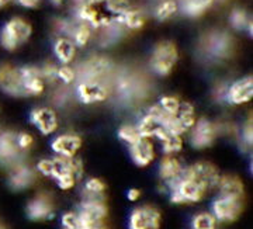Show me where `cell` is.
<instances>
[{"mask_svg": "<svg viewBox=\"0 0 253 229\" xmlns=\"http://www.w3.org/2000/svg\"><path fill=\"white\" fill-rule=\"evenodd\" d=\"M215 217L211 212H199L191 220V229H217Z\"/></svg>", "mask_w": 253, "mask_h": 229, "instance_id": "cell-33", "label": "cell"}, {"mask_svg": "<svg viewBox=\"0 0 253 229\" xmlns=\"http://www.w3.org/2000/svg\"><path fill=\"white\" fill-rule=\"evenodd\" d=\"M71 39L75 42V45L83 48L90 42L91 36H93V28L90 26H87L86 23H79L78 26L71 28Z\"/></svg>", "mask_w": 253, "mask_h": 229, "instance_id": "cell-29", "label": "cell"}, {"mask_svg": "<svg viewBox=\"0 0 253 229\" xmlns=\"http://www.w3.org/2000/svg\"><path fill=\"white\" fill-rule=\"evenodd\" d=\"M179 61L177 45L170 39H162L156 42L149 58V66L158 76H169Z\"/></svg>", "mask_w": 253, "mask_h": 229, "instance_id": "cell-4", "label": "cell"}, {"mask_svg": "<svg viewBox=\"0 0 253 229\" xmlns=\"http://www.w3.org/2000/svg\"><path fill=\"white\" fill-rule=\"evenodd\" d=\"M190 142L196 149L210 148L217 139V125L207 118H200L196 121L193 128L190 129Z\"/></svg>", "mask_w": 253, "mask_h": 229, "instance_id": "cell-8", "label": "cell"}, {"mask_svg": "<svg viewBox=\"0 0 253 229\" xmlns=\"http://www.w3.org/2000/svg\"><path fill=\"white\" fill-rule=\"evenodd\" d=\"M36 182V170H33L30 166L20 162L17 165L10 167L9 186L14 191L26 190Z\"/></svg>", "mask_w": 253, "mask_h": 229, "instance_id": "cell-16", "label": "cell"}, {"mask_svg": "<svg viewBox=\"0 0 253 229\" xmlns=\"http://www.w3.org/2000/svg\"><path fill=\"white\" fill-rule=\"evenodd\" d=\"M253 97V77L245 76L242 79H238L226 89L225 99L232 106H242L245 103H249Z\"/></svg>", "mask_w": 253, "mask_h": 229, "instance_id": "cell-13", "label": "cell"}, {"mask_svg": "<svg viewBox=\"0 0 253 229\" xmlns=\"http://www.w3.org/2000/svg\"><path fill=\"white\" fill-rule=\"evenodd\" d=\"M82 148V138L78 134H61L51 142V149L56 156L73 157Z\"/></svg>", "mask_w": 253, "mask_h": 229, "instance_id": "cell-18", "label": "cell"}, {"mask_svg": "<svg viewBox=\"0 0 253 229\" xmlns=\"http://www.w3.org/2000/svg\"><path fill=\"white\" fill-rule=\"evenodd\" d=\"M30 121L42 135H51L56 132L59 127L58 115L52 109L48 107H38L30 113Z\"/></svg>", "mask_w": 253, "mask_h": 229, "instance_id": "cell-14", "label": "cell"}, {"mask_svg": "<svg viewBox=\"0 0 253 229\" xmlns=\"http://www.w3.org/2000/svg\"><path fill=\"white\" fill-rule=\"evenodd\" d=\"M17 145L20 151H28L34 145V138L28 132H18L17 134Z\"/></svg>", "mask_w": 253, "mask_h": 229, "instance_id": "cell-43", "label": "cell"}, {"mask_svg": "<svg viewBox=\"0 0 253 229\" xmlns=\"http://www.w3.org/2000/svg\"><path fill=\"white\" fill-rule=\"evenodd\" d=\"M7 1H10V0H0V6H3V4H6Z\"/></svg>", "mask_w": 253, "mask_h": 229, "instance_id": "cell-47", "label": "cell"}, {"mask_svg": "<svg viewBox=\"0 0 253 229\" xmlns=\"http://www.w3.org/2000/svg\"><path fill=\"white\" fill-rule=\"evenodd\" d=\"M63 228H81L78 212H65L61 218Z\"/></svg>", "mask_w": 253, "mask_h": 229, "instance_id": "cell-42", "label": "cell"}, {"mask_svg": "<svg viewBox=\"0 0 253 229\" xmlns=\"http://www.w3.org/2000/svg\"><path fill=\"white\" fill-rule=\"evenodd\" d=\"M162 127V122L158 119V117H155L154 114H151L149 111H146L142 118L139 119L136 128L141 138H148V139H152L156 135L158 129Z\"/></svg>", "mask_w": 253, "mask_h": 229, "instance_id": "cell-28", "label": "cell"}, {"mask_svg": "<svg viewBox=\"0 0 253 229\" xmlns=\"http://www.w3.org/2000/svg\"><path fill=\"white\" fill-rule=\"evenodd\" d=\"M40 72H41V76H42L45 83H54L58 80V75H56L58 74V66L56 65L48 62V64L42 65L40 68Z\"/></svg>", "mask_w": 253, "mask_h": 229, "instance_id": "cell-40", "label": "cell"}, {"mask_svg": "<svg viewBox=\"0 0 253 229\" xmlns=\"http://www.w3.org/2000/svg\"><path fill=\"white\" fill-rule=\"evenodd\" d=\"M54 54L56 59L62 65H71L76 58V51L78 46L75 45L72 39L69 37L56 38L54 42Z\"/></svg>", "mask_w": 253, "mask_h": 229, "instance_id": "cell-24", "label": "cell"}, {"mask_svg": "<svg viewBox=\"0 0 253 229\" xmlns=\"http://www.w3.org/2000/svg\"><path fill=\"white\" fill-rule=\"evenodd\" d=\"M217 190L219 195H228L245 200V186L239 177L234 174H224L219 176L217 184Z\"/></svg>", "mask_w": 253, "mask_h": 229, "instance_id": "cell-22", "label": "cell"}, {"mask_svg": "<svg viewBox=\"0 0 253 229\" xmlns=\"http://www.w3.org/2000/svg\"><path fill=\"white\" fill-rule=\"evenodd\" d=\"M21 83L26 96H40L45 90V82L41 76L38 66H23L20 68Z\"/></svg>", "mask_w": 253, "mask_h": 229, "instance_id": "cell-15", "label": "cell"}, {"mask_svg": "<svg viewBox=\"0 0 253 229\" xmlns=\"http://www.w3.org/2000/svg\"><path fill=\"white\" fill-rule=\"evenodd\" d=\"M128 0H83L78 7V19L93 30L120 26V16L129 9Z\"/></svg>", "mask_w": 253, "mask_h": 229, "instance_id": "cell-1", "label": "cell"}, {"mask_svg": "<svg viewBox=\"0 0 253 229\" xmlns=\"http://www.w3.org/2000/svg\"><path fill=\"white\" fill-rule=\"evenodd\" d=\"M126 198L131 202L138 201V200L141 198V191H139L138 189H129V190L126 191Z\"/></svg>", "mask_w": 253, "mask_h": 229, "instance_id": "cell-46", "label": "cell"}, {"mask_svg": "<svg viewBox=\"0 0 253 229\" xmlns=\"http://www.w3.org/2000/svg\"><path fill=\"white\" fill-rule=\"evenodd\" d=\"M63 229H81V228H63Z\"/></svg>", "mask_w": 253, "mask_h": 229, "instance_id": "cell-48", "label": "cell"}, {"mask_svg": "<svg viewBox=\"0 0 253 229\" xmlns=\"http://www.w3.org/2000/svg\"><path fill=\"white\" fill-rule=\"evenodd\" d=\"M0 90L13 97H24L20 68L10 64H0Z\"/></svg>", "mask_w": 253, "mask_h": 229, "instance_id": "cell-10", "label": "cell"}, {"mask_svg": "<svg viewBox=\"0 0 253 229\" xmlns=\"http://www.w3.org/2000/svg\"><path fill=\"white\" fill-rule=\"evenodd\" d=\"M179 11V3L176 0H163L155 9V17L159 21H166L172 19Z\"/></svg>", "mask_w": 253, "mask_h": 229, "instance_id": "cell-31", "label": "cell"}, {"mask_svg": "<svg viewBox=\"0 0 253 229\" xmlns=\"http://www.w3.org/2000/svg\"><path fill=\"white\" fill-rule=\"evenodd\" d=\"M107 215L109 208L104 201V197L82 198L78 211L81 229H107Z\"/></svg>", "mask_w": 253, "mask_h": 229, "instance_id": "cell-3", "label": "cell"}, {"mask_svg": "<svg viewBox=\"0 0 253 229\" xmlns=\"http://www.w3.org/2000/svg\"><path fill=\"white\" fill-rule=\"evenodd\" d=\"M207 49L215 58H226L232 52V39L224 33H215L208 38Z\"/></svg>", "mask_w": 253, "mask_h": 229, "instance_id": "cell-23", "label": "cell"}, {"mask_svg": "<svg viewBox=\"0 0 253 229\" xmlns=\"http://www.w3.org/2000/svg\"><path fill=\"white\" fill-rule=\"evenodd\" d=\"M241 138H242V144H244L246 148H251L253 144V127H252V119H248L245 122L244 128H242V134H241Z\"/></svg>", "mask_w": 253, "mask_h": 229, "instance_id": "cell-41", "label": "cell"}, {"mask_svg": "<svg viewBox=\"0 0 253 229\" xmlns=\"http://www.w3.org/2000/svg\"><path fill=\"white\" fill-rule=\"evenodd\" d=\"M214 0H181V4L179 9L191 19L201 17L211 6Z\"/></svg>", "mask_w": 253, "mask_h": 229, "instance_id": "cell-26", "label": "cell"}, {"mask_svg": "<svg viewBox=\"0 0 253 229\" xmlns=\"http://www.w3.org/2000/svg\"><path fill=\"white\" fill-rule=\"evenodd\" d=\"M189 172L194 177H197L200 182L206 184L208 187V190H214L217 189L218 180H219V172H218L217 166L211 162H207V160H200V162H196L193 165L187 166Z\"/></svg>", "mask_w": 253, "mask_h": 229, "instance_id": "cell-19", "label": "cell"}, {"mask_svg": "<svg viewBox=\"0 0 253 229\" xmlns=\"http://www.w3.org/2000/svg\"><path fill=\"white\" fill-rule=\"evenodd\" d=\"M128 151H129V156H131L132 162L138 167L149 166L154 162L155 156H156L154 144L148 138H141L135 144L128 145Z\"/></svg>", "mask_w": 253, "mask_h": 229, "instance_id": "cell-17", "label": "cell"}, {"mask_svg": "<svg viewBox=\"0 0 253 229\" xmlns=\"http://www.w3.org/2000/svg\"><path fill=\"white\" fill-rule=\"evenodd\" d=\"M21 152L17 145V134L0 129V163L7 167L21 162Z\"/></svg>", "mask_w": 253, "mask_h": 229, "instance_id": "cell-9", "label": "cell"}, {"mask_svg": "<svg viewBox=\"0 0 253 229\" xmlns=\"http://www.w3.org/2000/svg\"><path fill=\"white\" fill-rule=\"evenodd\" d=\"M168 191L173 204H194L201 201L210 190L206 184L190 173L187 167H183L180 177L168 187Z\"/></svg>", "mask_w": 253, "mask_h": 229, "instance_id": "cell-2", "label": "cell"}, {"mask_svg": "<svg viewBox=\"0 0 253 229\" xmlns=\"http://www.w3.org/2000/svg\"><path fill=\"white\" fill-rule=\"evenodd\" d=\"M76 94L83 104H96L107 100L109 87L99 80H82L76 87Z\"/></svg>", "mask_w": 253, "mask_h": 229, "instance_id": "cell-11", "label": "cell"}, {"mask_svg": "<svg viewBox=\"0 0 253 229\" xmlns=\"http://www.w3.org/2000/svg\"><path fill=\"white\" fill-rule=\"evenodd\" d=\"M58 80H61L65 84H71L76 80V77H78V74H76V71L73 69L72 66H69V65H62V66H59L58 68Z\"/></svg>", "mask_w": 253, "mask_h": 229, "instance_id": "cell-39", "label": "cell"}, {"mask_svg": "<svg viewBox=\"0 0 253 229\" xmlns=\"http://www.w3.org/2000/svg\"><path fill=\"white\" fill-rule=\"evenodd\" d=\"M120 26L128 28V30H141L145 26V16L139 9L129 7L120 16Z\"/></svg>", "mask_w": 253, "mask_h": 229, "instance_id": "cell-27", "label": "cell"}, {"mask_svg": "<svg viewBox=\"0 0 253 229\" xmlns=\"http://www.w3.org/2000/svg\"><path fill=\"white\" fill-rule=\"evenodd\" d=\"M252 21V19L249 17V14H248V11L244 9H241V7H236L231 11V14H229V24L232 26V27L238 30V31H244L248 27V24Z\"/></svg>", "mask_w": 253, "mask_h": 229, "instance_id": "cell-35", "label": "cell"}, {"mask_svg": "<svg viewBox=\"0 0 253 229\" xmlns=\"http://www.w3.org/2000/svg\"><path fill=\"white\" fill-rule=\"evenodd\" d=\"M73 157L56 156V157L52 159L51 179H54L56 184H58V187L63 191L71 190L78 183V179H76L75 172H73Z\"/></svg>", "mask_w": 253, "mask_h": 229, "instance_id": "cell-7", "label": "cell"}, {"mask_svg": "<svg viewBox=\"0 0 253 229\" xmlns=\"http://www.w3.org/2000/svg\"><path fill=\"white\" fill-rule=\"evenodd\" d=\"M244 202L242 198H235V197H228V195H219L214 200L211 205V214L215 217V220L219 222L231 224L235 222L242 211H244Z\"/></svg>", "mask_w": 253, "mask_h": 229, "instance_id": "cell-6", "label": "cell"}, {"mask_svg": "<svg viewBox=\"0 0 253 229\" xmlns=\"http://www.w3.org/2000/svg\"><path fill=\"white\" fill-rule=\"evenodd\" d=\"M184 166L181 165V162L174 155H165L159 163V177L162 180L163 186L168 187L172 183H174L179 177H180L181 170Z\"/></svg>", "mask_w": 253, "mask_h": 229, "instance_id": "cell-21", "label": "cell"}, {"mask_svg": "<svg viewBox=\"0 0 253 229\" xmlns=\"http://www.w3.org/2000/svg\"><path fill=\"white\" fill-rule=\"evenodd\" d=\"M174 117L177 119V124L180 125L183 134L189 132L190 129L193 128V125L196 124V121H197L194 106L189 101H181L179 111H177V114Z\"/></svg>", "mask_w": 253, "mask_h": 229, "instance_id": "cell-25", "label": "cell"}, {"mask_svg": "<svg viewBox=\"0 0 253 229\" xmlns=\"http://www.w3.org/2000/svg\"><path fill=\"white\" fill-rule=\"evenodd\" d=\"M27 217L31 221H49L55 217L54 202L46 192L37 194L27 204Z\"/></svg>", "mask_w": 253, "mask_h": 229, "instance_id": "cell-12", "label": "cell"}, {"mask_svg": "<svg viewBox=\"0 0 253 229\" xmlns=\"http://www.w3.org/2000/svg\"><path fill=\"white\" fill-rule=\"evenodd\" d=\"M128 229H149L148 225V218H146V211L145 205L136 207L129 214L128 218Z\"/></svg>", "mask_w": 253, "mask_h": 229, "instance_id": "cell-34", "label": "cell"}, {"mask_svg": "<svg viewBox=\"0 0 253 229\" xmlns=\"http://www.w3.org/2000/svg\"><path fill=\"white\" fill-rule=\"evenodd\" d=\"M111 69V62L104 56H91L81 68L82 80H99L109 75Z\"/></svg>", "mask_w": 253, "mask_h": 229, "instance_id": "cell-20", "label": "cell"}, {"mask_svg": "<svg viewBox=\"0 0 253 229\" xmlns=\"http://www.w3.org/2000/svg\"><path fill=\"white\" fill-rule=\"evenodd\" d=\"M106 191V183L99 177H90L83 184V191L82 198H89V197H104Z\"/></svg>", "mask_w": 253, "mask_h": 229, "instance_id": "cell-30", "label": "cell"}, {"mask_svg": "<svg viewBox=\"0 0 253 229\" xmlns=\"http://www.w3.org/2000/svg\"><path fill=\"white\" fill-rule=\"evenodd\" d=\"M118 139H121L123 142H126V145H132L141 139V135L138 132L136 125H131V124H124L121 125L117 131Z\"/></svg>", "mask_w": 253, "mask_h": 229, "instance_id": "cell-36", "label": "cell"}, {"mask_svg": "<svg viewBox=\"0 0 253 229\" xmlns=\"http://www.w3.org/2000/svg\"><path fill=\"white\" fill-rule=\"evenodd\" d=\"M162 151L165 155H176L183 149V138L172 132H168V135L161 141Z\"/></svg>", "mask_w": 253, "mask_h": 229, "instance_id": "cell-32", "label": "cell"}, {"mask_svg": "<svg viewBox=\"0 0 253 229\" xmlns=\"http://www.w3.org/2000/svg\"><path fill=\"white\" fill-rule=\"evenodd\" d=\"M145 211H146V218H148L149 229L161 228V221H162L161 211L158 210L156 207H154V205H145Z\"/></svg>", "mask_w": 253, "mask_h": 229, "instance_id": "cell-38", "label": "cell"}, {"mask_svg": "<svg viewBox=\"0 0 253 229\" xmlns=\"http://www.w3.org/2000/svg\"><path fill=\"white\" fill-rule=\"evenodd\" d=\"M181 101L176 97V96H162L161 100L158 101V106L162 109L168 115H176L179 107H180Z\"/></svg>", "mask_w": 253, "mask_h": 229, "instance_id": "cell-37", "label": "cell"}, {"mask_svg": "<svg viewBox=\"0 0 253 229\" xmlns=\"http://www.w3.org/2000/svg\"><path fill=\"white\" fill-rule=\"evenodd\" d=\"M33 34V27L27 20L23 17L10 19L0 30V45L6 51H16L26 44Z\"/></svg>", "mask_w": 253, "mask_h": 229, "instance_id": "cell-5", "label": "cell"}, {"mask_svg": "<svg viewBox=\"0 0 253 229\" xmlns=\"http://www.w3.org/2000/svg\"><path fill=\"white\" fill-rule=\"evenodd\" d=\"M36 170L40 174L45 176V177H51V174H52V159H41V160H38Z\"/></svg>", "mask_w": 253, "mask_h": 229, "instance_id": "cell-44", "label": "cell"}, {"mask_svg": "<svg viewBox=\"0 0 253 229\" xmlns=\"http://www.w3.org/2000/svg\"><path fill=\"white\" fill-rule=\"evenodd\" d=\"M16 1H17L21 7H26V9H36V7H38V4H40L41 0H16Z\"/></svg>", "mask_w": 253, "mask_h": 229, "instance_id": "cell-45", "label": "cell"}]
</instances>
